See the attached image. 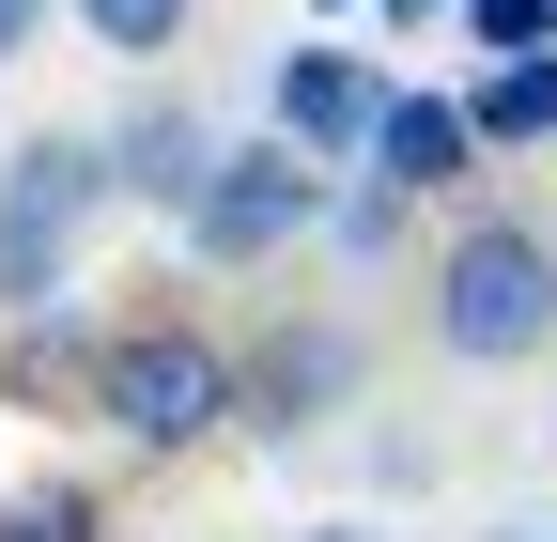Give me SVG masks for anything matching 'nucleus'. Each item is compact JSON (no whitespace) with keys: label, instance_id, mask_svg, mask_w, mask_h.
<instances>
[{"label":"nucleus","instance_id":"4","mask_svg":"<svg viewBox=\"0 0 557 542\" xmlns=\"http://www.w3.org/2000/svg\"><path fill=\"white\" fill-rule=\"evenodd\" d=\"M357 387H372L357 325H341V310H278L263 342L233 357V434H263V449H310L325 419H357Z\"/></svg>","mask_w":557,"mask_h":542},{"label":"nucleus","instance_id":"16","mask_svg":"<svg viewBox=\"0 0 557 542\" xmlns=\"http://www.w3.org/2000/svg\"><path fill=\"white\" fill-rule=\"evenodd\" d=\"M47 16H62V0H0V62H32V47H47Z\"/></svg>","mask_w":557,"mask_h":542},{"label":"nucleus","instance_id":"3","mask_svg":"<svg viewBox=\"0 0 557 542\" xmlns=\"http://www.w3.org/2000/svg\"><path fill=\"white\" fill-rule=\"evenodd\" d=\"M325 156H295V140H278V124H248V140H218V171H201L186 186V263H218V280H248V263H278V248H310L325 233Z\"/></svg>","mask_w":557,"mask_h":542},{"label":"nucleus","instance_id":"1","mask_svg":"<svg viewBox=\"0 0 557 542\" xmlns=\"http://www.w3.org/2000/svg\"><path fill=\"white\" fill-rule=\"evenodd\" d=\"M78 419H109L139 465L218 449V434H233V342H218V325H186V310L94 325V403H78Z\"/></svg>","mask_w":557,"mask_h":542},{"label":"nucleus","instance_id":"8","mask_svg":"<svg viewBox=\"0 0 557 542\" xmlns=\"http://www.w3.org/2000/svg\"><path fill=\"white\" fill-rule=\"evenodd\" d=\"M357 171H387L403 201H449L465 171H480V124H465V94H403L387 78V109H372V156Z\"/></svg>","mask_w":557,"mask_h":542},{"label":"nucleus","instance_id":"13","mask_svg":"<svg viewBox=\"0 0 557 542\" xmlns=\"http://www.w3.org/2000/svg\"><path fill=\"white\" fill-rule=\"evenodd\" d=\"M62 16H78V47H109V62H171L201 32V0H62Z\"/></svg>","mask_w":557,"mask_h":542},{"label":"nucleus","instance_id":"20","mask_svg":"<svg viewBox=\"0 0 557 542\" xmlns=\"http://www.w3.org/2000/svg\"><path fill=\"white\" fill-rule=\"evenodd\" d=\"M496 542H542V527H496Z\"/></svg>","mask_w":557,"mask_h":542},{"label":"nucleus","instance_id":"2","mask_svg":"<svg viewBox=\"0 0 557 542\" xmlns=\"http://www.w3.org/2000/svg\"><path fill=\"white\" fill-rule=\"evenodd\" d=\"M434 357H465V372L557 357V233L542 218H449L434 233Z\"/></svg>","mask_w":557,"mask_h":542},{"label":"nucleus","instance_id":"7","mask_svg":"<svg viewBox=\"0 0 557 542\" xmlns=\"http://www.w3.org/2000/svg\"><path fill=\"white\" fill-rule=\"evenodd\" d=\"M0 201H32V218H47V233H78V248L124 218V201H109V140H94V124H32V140L0 156Z\"/></svg>","mask_w":557,"mask_h":542},{"label":"nucleus","instance_id":"14","mask_svg":"<svg viewBox=\"0 0 557 542\" xmlns=\"http://www.w3.org/2000/svg\"><path fill=\"white\" fill-rule=\"evenodd\" d=\"M449 32L480 62H557V0H449Z\"/></svg>","mask_w":557,"mask_h":542},{"label":"nucleus","instance_id":"6","mask_svg":"<svg viewBox=\"0 0 557 542\" xmlns=\"http://www.w3.org/2000/svg\"><path fill=\"white\" fill-rule=\"evenodd\" d=\"M94 140H109V201H139V218H186V186L218 171V109L139 94L124 124H94Z\"/></svg>","mask_w":557,"mask_h":542},{"label":"nucleus","instance_id":"12","mask_svg":"<svg viewBox=\"0 0 557 542\" xmlns=\"http://www.w3.org/2000/svg\"><path fill=\"white\" fill-rule=\"evenodd\" d=\"M78 295V233H47L32 201H0V325L16 310H62Z\"/></svg>","mask_w":557,"mask_h":542},{"label":"nucleus","instance_id":"5","mask_svg":"<svg viewBox=\"0 0 557 542\" xmlns=\"http://www.w3.org/2000/svg\"><path fill=\"white\" fill-rule=\"evenodd\" d=\"M372 109H387V62H372V47H278V94H263V124H278L295 156L357 171V156H372Z\"/></svg>","mask_w":557,"mask_h":542},{"label":"nucleus","instance_id":"19","mask_svg":"<svg viewBox=\"0 0 557 542\" xmlns=\"http://www.w3.org/2000/svg\"><path fill=\"white\" fill-rule=\"evenodd\" d=\"M310 16H357V0H310Z\"/></svg>","mask_w":557,"mask_h":542},{"label":"nucleus","instance_id":"11","mask_svg":"<svg viewBox=\"0 0 557 542\" xmlns=\"http://www.w3.org/2000/svg\"><path fill=\"white\" fill-rule=\"evenodd\" d=\"M325 248L372 280V263H403V248H418V201H403L387 171H341V186H325Z\"/></svg>","mask_w":557,"mask_h":542},{"label":"nucleus","instance_id":"10","mask_svg":"<svg viewBox=\"0 0 557 542\" xmlns=\"http://www.w3.org/2000/svg\"><path fill=\"white\" fill-rule=\"evenodd\" d=\"M465 124H480V156L557 140V62H480V78H465Z\"/></svg>","mask_w":557,"mask_h":542},{"label":"nucleus","instance_id":"15","mask_svg":"<svg viewBox=\"0 0 557 542\" xmlns=\"http://www.w3.org/2000/svg\"><path fill=\"white\" fill-rule=\"evenodd\" d=\"M0 542H109V496L94 481H32V496H0Z\"/></svg>","mask_w":557,"mask_h":542},{"label":"nucleus","instance_id":"21","mask_svg":"<svg viewBox=\"0 0 557 542\" xmlns=\"http://www.w3.org/2000/svg\"><path fill=\"white\" fill-rule=\"evenodd\" d=\"M542 542H557V527H542Z\"/></svg>","mask_w":557,"mask_h":542},{"label":"nucleus","instance_id":"18","mask_svg":"<svg viewBox=\"0 0 557 542\" xmlns=\"http://www.w3.org/2000/svg\"><path fill=\"white\" fill-rule=\"evenodd\" d=\"M295 542H372V527H357V512H325V527H295Z\"/></svg>","mask_w":557,"mask_h":542},{"label":"nucleus","instance_id":"9","mask_svg":"<svg viewBox=\"0 0 557 542\" xmlns=\"http://www.w3.org/2000/svg\"><path fill=\"white\" fill-rule=\"evenodd\" d=\"M0 403H94V310H16L0 325Z\"/></svg>","mask_w":557,"mask_h":542},{"label":"nucleus","instance_id":"17","mask_svg":"<svg viewBox=\"0 0 557 542\" xmlns=\"http://www.w3.org/2000/svg\"><path fill=\"white\" fill-rule=\"evenodd\" d=\"M357 16H387V32H449V0H357Z\"/></svg>","mask_w":557,"mask_h":542}]
</instances>
